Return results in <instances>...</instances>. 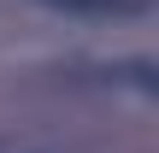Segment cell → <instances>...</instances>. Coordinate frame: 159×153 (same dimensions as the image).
I'll return each instance as SVG.
<instances>
[{
	"label": "cell",
	"mask_w": 159,
	"mask_h": 153,
	"mask_svg": "<svg viewBox=\"0 0 159 153\" xmlns=\"http://www.w3.org/2000/svg\"><path fill=\"white\" fill-rule=\"evenodd\" d=\"M59 12H83V18H142L153 0H47Z\"/></svg>",
	"instance_id": "6da1fadb"
}]
</instances>
